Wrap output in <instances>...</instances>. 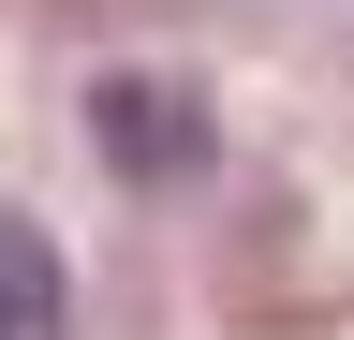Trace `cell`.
<instances>
[{
    "label": "cell",
    "instance_id": "cell-1",
    "mask_svg": "<svg viewBox=\"0 0 354 340\" xmlns=\"http://www.w3.org/2000/svg\"><path fill=\"white\" fill-rule=\"evenodd\" d=\"M104 148L133 163V178H177V163L207 148V118H177V104L148 89V74H118V89H104Z\"/></svg>",
    "mask_w": 354,
    "mask_h": 340
},
{
    "label": "cell",
    "instance_id": "cell-2",
    "mask_svg": "<svg viewBox=\"0 0 354 340\" xmlns=\"http://www.w3.org/2000/svg\"><path fill=\"white\" fill-rule=\"evenodd\" d=\"M0 340H59V251H44V222H0Z\"/></svg>",
    "mask_w": 354,
    "mask_h": 340
}]
</instances>
